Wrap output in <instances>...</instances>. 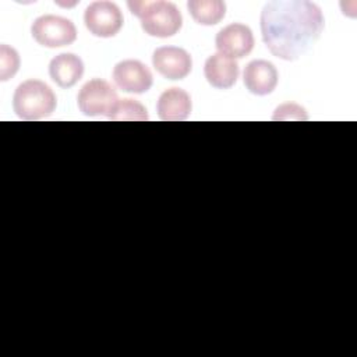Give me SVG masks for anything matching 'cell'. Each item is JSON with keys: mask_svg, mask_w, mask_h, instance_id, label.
I'll return each instance as SVG.
<instances>
[{"mask_svg": "<svg viewBox=\"0 0 357 357\" xmlns=\"http://www.w3.org/2000/svg\"><path fill=\"white\" fill-rule=\"evenodd\" d=\"M273 120H307L308 116L305 113V109L296 103H283L279 107H276L273 116Z\"/></svg>", "mask_w": 357, "mask_h": 357, "instance_id": "17", "label": "cell"}, {"mask_svg": "<svg viewBox=\"0 0 357 357\" xmlns=\"http://www.w3.org/2000/svg\"><path fill=\"white\" fill-rule=\"evenodd\" d=\"M204 75L209 85L218 89L231 88L238 78V64L220 53L209 56L204 66Z\"/></svg>", "mask_w": 357, "mask_h": 357, "instance_id": "13", "label": "cell"}, {"mask_svg": "<svg viewBox=\"0 0 357 357\" xmlns=\"http://www.w3.org/2000/svg\"><path fill=\"white\" fill-rule=\"evenodd\" d=\"M116 89L105 79L93 78L85 82L78 95L77 105L85 116H109L119 102Z\"/></svg>", "mask_w": 357, "mask_h": 357, "instance_id": "5", "label": "cell"}, {"mask_svg": "<svg viewBox=\"0 0 357 357\" xmlns=\"http://www.w3.org/2000/svg\"><path fill=\"white\" fill-rule=\"evenodd\" d=\"M262 40L276 57L293 61L307 53L324 31L321 8L307 0H275L259 17Z\"/></svg>", "mask_w": 357, "mask_h": 357, "instance_id": "1", "label": "cell"}, {"mask_svg": "<svg viewBox=\"0 0 357 357\" xmlns=\"http://www.w3.org/2000/svg\"><path fill=\"white\" fill-rule=\"evenodd\" d=\"M191 107L192 103L188 92L177 86L163 91L156 103L158 116L165 121L185 120L191 113Z\"/></svg>", "mask_w": 357, "mask_h": 357, "instance_id": "11", "label": "cell"}, {"mask_svg": "<svg viewBox=\"0 0 357 357\" xmlns=\"http://www.w3.org/2000/svg\"><path fill=\"white\" fill-rule=\"evenodd\" d=\"M279 81L276 67L268 60L250 61L243 73V82L248 92L257 96H265L275 91Z\"/></svg>", "mask_w": 357, "mask_h": 357, "instance_id": "10", "label": "cell"}, {"mask_svg": "<svg viewBox=\"0 0 357 357\" xmlns=\"http://www.w3.org/2000/svg\"><path fill=\"white\" fill-rule=\"evenodd\" d=\"M116 86L128 93H145L153 84L151 70L139 60L119 61L112 73Z\"/></svg>", "mask_w": 357, "mask_h": 357, "instance_id": "7", "label": "cell"}, {"mask_svg": "<svg viewBox=\"0 0 357 357\" xmlns=\"http://www.w3.org/2000/svg\"><path fill=\"white\" fill-rule=\"evenodd\" d=\"M132 15L141 20L142 31L155 38L174 36L183 25V17L174 3L170 1H128Z\"/></svg>", "mask_w": 357, "mask_h": 357, "instance_id": "2", "label": "cell"}, {"mask_svg": "<svg viewBox=\"0 0 357 357\" xmlns=\"http://www.w3.org/2000/svg\"><path fill=\"white\" fill-rule=\"evenodd\" d=\"M107 119L113 121H145L148 120V113L142 103L126 98L117 102Z\"/></svg>", "mask_w": 357, "mask_h": 357, "instance_id": "15", "label": "cell"}, {"mask_svg": "<svg viewBox=\"0 0 357 357\" xmlns=\"http://www.w3.org/2000/svg\"><path fill=\"white\" fill-rule=\"evenodd\" d=\"M215 46L218 53L229 59H243L250 54L254 47L252 31L250 26L240 22L229 24L218 32Z\"/></svg>", "mask_w": 357, "mask_h": 357, "instance_id": "8", "label": "cell"}, {"mask_svg": "<svg viewBox=\"0 0 357 357\" xmlns=\"http://www.w3.org/2000/svg\"><path fill=\"white\" fill-rule=\"evenodd\" d=\"M57 106L53 89L40 79L21 82L13 95V109L22 120H40L50 116Z\"/></svg>", "mask_w": 357, "mask_h": 357, "instance_id": "3", "label": "cell"}, {"mask_svg": "<svg viewBox=\"0 0 357 357\" xmlns=\"http://www.w3.org/2000/svg\"><path fill=\"white\" fill-rule=\"evenodd\" d=\"M49 75L60 88H71L84 75V61L74 53H60L50 60Z\"/></svg>", "mask_w": 357, "mask_h": 357, "instance_id": "12", "label": "cell"}, {"mask_svg": "<svg viewBox=\"0 0 357 357\" xmlns=\"http://www.w3.org/2000/svg\"><path fill=\"white\" fill-rule=\"evenodd\" d=\"M123 13L112 1H93L84 13V24L98 38H113L123 28Z\"/></svg>", "mask_w": 357, "mask_h": 357, "instance_id": "6", "label": "cell"}, {"mask_svg": "<svg viewBox=\"0 0 357 357\" xmlns=\"http://www.w3.org/2000/svg\"><path fill=\"white\" fill-rule=\"evenodd\" d=\"M31 35L38 45L56 49L74 43L77 39V28L68 18L45 14L32 22Z\"/></svg>", "mask_w": 357, "mask_h": 357, "instance_id": "4", "label": "cell"}, {"mask_svg": "<svg viewBox=\"0 0 357 357\" xmlns=\"http://www.w3.org/2000/svg\"><path fill=\"white\" fill-rule=\"evenodd\" d=\"M153 68L165 78L184 79L192 68V59L187 50L177 46H160L152 54Z\"/></svg>", "mask_w": 357, "mask_h": 357, "instance_id": "9", "label": "cell"}, {"mask_svg": "<svg viewBox=\"0 0 357 357\" xmlns=\"http://www.w3.org/2000/svg\"><path fill=\"white\" fill-rule=\"evenodd\" d=\"M187 8L192 20L205 26L219 24L226 14V4L222 0H190Z\"/></svg>", "mask_w": 357, "mask_h": 357, "instance_id": "14", "label": "cell"}, {"mask_svg": "<svg viewBox=\"0 0 357 357\" xmlns=\"http://www.w3.org/2000/svg\"><path fill=\"white\" fill-rule=\"evenodd\" d=\"M20 54L18 52L3 43L0 45V81H8L14 77L20 68Z\"/></svg>", "mask_w": 357, "mask_h": 357, "instance_id": "16", "label": "cell"}]
</instances>
